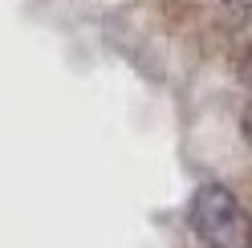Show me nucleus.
Instances as JSON below:
<instances>
[{"mask_svg":"<svg viewBox=\"0 0 252 248\" xmlns=\"http://www.w3.org/2000/svg\"><path fill=\"white\" fill-rule=\"evenodd\" d=\"M220 4L232 8V12H244V8H248V0H220Z\"/></svg>","mask_w":252,"mask_h":248,"instance_id":"obj_2","label":"nucleus"},{"mask_svg":"<svg viewBox=\"0 0 252 248\" xmlns=\"http://www.w3.org/2000/svg\"><path fill=\"white\" fill-rule=\"evenodd\" d=\"M191 228L208 248H252V228L224 183H203L191 195Z\"/></svg>","mask_w":252,"mask_h":248,"instance_id":"obj_1","label":"nucleus"}]
</instances>
